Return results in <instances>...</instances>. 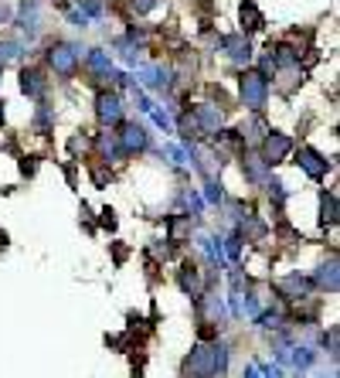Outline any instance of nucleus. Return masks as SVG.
<instances>
[{
  "label": "nucleus",
  "mask_w": 340,
  "mask_h": 378,
  "mask_svg": "<svg viewBox=\"0 0 340 378\" xmlns=\"http://www.w3.org/2000/svg\"><path fill=\"white\" fill-rule=\"evenodd\" d=\"M228 368V351L221 344H197L184 358V378H221Z\"/></svg>",
  "instance_id": "1"
},
{
  "label": "nucleus",
  "mask_w": 340,
  "mask_h": 378,
  "mask_svg": "<svg viewBox=\"0 0 340 378\" xmlns=\"http://www.w3.org/2000/svg\"><path fill=\"white\" fill-rule=\"evenodd\" d=\"M239 93H242L245 109L262 113V106H265V99H269V79H262L258 72H242V79H239Z\"/></svg>",
  "instance_id": "2"
},
{
  "label": "nucleus",
  "mask_w": 340,
  "mask_h": 378,
  "mask_svg": "<svg viewBox=\"0 0 340 378\" xmlns=\"http://www.w3.org/2000/svg\"><path fill=\"white\" fill-rule=\"evenodd\" d=\"M79 58H82V51H79L75 45H69V41H58V45H51V51H48V62H51V69H55L62 79H72V75H75Z\"/></svg>",
  "instance_id": "3"
},
{
  "label": "nucleus",
  "mask_w": 340,
  "mask_h": 378,
  "mask_svg": "<svg viewBox=\"0 0 340 378\" xmlns=\"http://www.w3.org/2000/svg\"><path fill=\"white\" fill-rule=\"evenodd\" d=\"M289 150H293V140L286 137V133H269L265 140H262V161L272 167V164H282L286 157H289Z\"/></svg>",
  "instance_id": "4"
},
{
  "label": "nucleus",
  "mask_w": 340,
  "mask_h": 378,
  "mask_svg": "<svg viewBox=\"0 0 340 378\" xmlns=\"http://www.w3.org/2000/svg\"><path fill=\"white\" fill-rule=\"evenodd\" d=\"M147 147H150V133H147V126H140V123H126L123 133H119V150H123V154H140V150H147Z\"/></svg>",
  "instance_id": "5"
},
{
  "label": "nucleus",
  "mask_w": 340,
  "mask_h": 378,
  "mask_svg": "<svg viewBox=\"0 0 340 378\" xmlns=\"http://www.w3.org/2000/svg\"><path fill=\"white\" fill-rule=\"evenodd\" d=\"M95 113H99V119H102L106 126L123 123V102H119V95L116 93H99V99H95Z\"/></svg>",
  "instance_id": "6"
},
{
  "label": "nucleus",
  "mask_w": 340,
  "mask_h": 378,
  "mask_svg": "<svg viewBox=\"0 0 340 378\" xmlns=\"http://www.w3.org/2000/svg\"><path fill=\"white\" fill-rule=\"evenodd\" d=\"M296 164L313 178V181H320V178H327V171H330V161H324L313 147H303L300 154H296Z\"/></svg>",
  "instance_id": "7"
},
{
  "label": "nucleus",
  "mask_w": 340,
  "mask_h": 378,
  "mask_svg": "<svg viewBox=\"0 0 340 378\" xmlns=\"http://www.w3.org/2000/svg\"><path fill=\"white\" fill-rule=\"evenodd\" d=\"M218 41H221V48L228 51L232 62H239V65H249V62H252V45H249V38H242V34H225V38H218Z\"/></svg>",
  "instance_id": "8"
},
{
  "label": "nucleus",
  "mask_w": 340,
  "mask_h": 378,
  "mask_svg": "<svg viewBox=\"0 0 340 378\" xmlns=\"http://www.w3.org/2000/svg\"><path fill=\"white\" fill-rule=\"evenodd\" d=\"M194 123H197L201 133L218 137V126H221V113H218V106H208V102L194 106Z\"/></svg>",
  "instance_id": "9"
},
{
  "label": "nucleus",
  "mask_w": 340,
  "mask_h": 378,
  "mask_svg": "<svg viewBox=\"0 0 340 378\" xmlns=\"http://www.w3.org/2000/svg\"><path fill=\"white\" fill-rule=\"evenodd\" d=\"M310 280H303L300 273H293V276H286V280H279L276 283V293L279 296H286V300H303L306 293H310Z\"/></svg>",
  "instance_id": "10"
},
{
  "label": "nucleus",
  "mask_w": 340,
  "mask_h": 378,
  "mask_svg": "<svg viewBox=\"0 0 340 378\" xmlns=\"http://www.w3.org/2000/svg\"><path fill=\"white\" fill-rule=\"evenodd\" d=\"M170 75H173V72H170L167 65H147V69H140V79H143L147 89H167Z\"/></svg>",
  "instance_id": "11"
},
{
  "label": "nucleus",
  "mask_w": 340,
  "mask_h": 378,
  "mask_svg": "<svg viewBox=\"0 0 340 378\" xmlns=\"http://www.w3.org/2000/svg\"><path fill=\"white\" fill-rule=\"evenodd\" d=\"M242 171L252 185H269V164L262 157H242Z\"/></svg>",
  "instance_id": "12"
},
{
  "label": "nucleus",
  "mask_w": 340,
  "mask_h": 378,
  "mask_svg": "<svg viewBox=\"0 0 340 378\" xmlns=\"http://www.w3.org/2000/svg\"><path fill=\"white\" fill-rule=\"evenodd\" d=\"M21 93L31 95V99H45V79H41V72L24 69L21 72Z\"/></svg>",
  "instance_id": "13"
},
{
  "label": "nucleus",
  "mask_w": 340,
  "mask_h": 378,
  "mask_svg": "<svg viewBox=\"0 0 340 378\" xmlns=\"http://www.w3.org/2000/svg\"><path fill=\"white\" fill-rule=\"evenodd\" d=\"M38 10H41L38 0H27V3H21V10H17V24H21L27 34L38 31Z\"/></svg>",
  "instance_id": "14"
},
{
  "label": "nucleus",
  "mask_w": 340,
  "mask_h": 378,
  "mask_svg": "<svg viewBox=\"0 0 340 378\" xmlns=\"http://www.w3.org/2000/svg\"><path fill=\"white\" fill-rule=\"evenodd\" d=\"M177 283H180V290L187 293V296H201V276H197V270L191 266V263H184V270H180V276H177Z\"/></svg>",
  "instance_id": "15"
},
{
  "label": "nucleus",
  "mask_w": 340,
  "mask_h": 378,
  "mask_svg": "<svg viewBox=\"0 0 340 378\" xmlns=\"http://www.w3.org/2000/svg\"><path fill=\"white\" fill-rule=\"evenodd\" d=\"M239 17H242V31H258V27L265 24V21H262V14H258V7H255V0H242Z\"/></svg>",
  "instance_id": "16"
},
{
  "label": "nucleus",
  "mask_w": 340,
  "mask_h": 378,
  "mask_svg": "<svg viewBox=\"0 0 340 378\" xmlns=\"http://www.w3.org/2000/svg\"><path fill=\"white\" fill-rule=\"evenodd\" d=\"M85 65L99 75V79H109V72H112V65H109V55L102 51V48H92L88 55H85Z\"/></svg>",
  "instance_id": "17"
},
{
  "label": "nucleus",
  "mask_w": 340,
  "mask_h": 378,
  "mask_svg": "<svg viewBox=\"0 0 340 378\" xmlns=\"http://www.w3.org/2000/svg\"><path fill=\"white\" fill-rule=\"evenodd\" d=\"M239 235H245V242H258V239H265L269 235V225L265 222H258L255 215H245L242 218V232Z\"/></svg>",
  "instance_id": "18"
},
{
  "label": "nucleus",
  "mask_w": 340,
  "mask_h": 378,
  "mask_svg": "<svg viewBox=\"0 0 340 378\" xmlns=\"http://www.w3.org/2000/svg\"><path fill=\"white\" fill-rule=\"evenodd\" d=\"M320 225L324 228H334L337 225V198L334 194H320Z\"/></svg>",
  "instance_id": "19"
},
{
  "label": "nucleus",
  "mask_w": 340,
  "mask_h": 378,
  "mask_svg": "<svg viewBox=\"0 0 340 378\" xmlns=\"http://www.w3.org/2000/svg\"><path fill=\"white\" fill-rule=\"evenodd\" d=\"M317 283L324 286V290H330V293H337V286H340V280H337V259H330V263H324V266H320Z\"/></svg>",
  "instance_id": "20"
},
{
  "label": "nucleus",
  "mask_w": 340,
  "mask_h": 378,
  "mask_svg": "<svg viewBox=\"0 0 340 378\" xmlns=\"http://www.w3.org/2000/svg\"><path fill=\"white\" fill-rule=\"evenodd\" d=\"M95 147H99V154H102V157H106V161H116V157H119V154H123V150H119V147H116V140H112V137H109V133H102V137H99V140H95Z\"/></svg>",
  "instance_id": "21"
},
{
  "label": "nucleus",
  "mask_w": 340,
  "mask_h": 378,
  "mask_svg": "<svg viewBox=\"0 0 340 378\" xmlns=\"http://www.w3.org/2000/svg\"><path fill=\"white\" fill-rule=\"evenodd\" d=\"M21 48H24L21 41H0V65H3V62H14V58L21 55Z\"/></svg>",
  "instance_id": "22"
},
{
  "label": "nucleus",
  "mask_w": 340,
  "mask_h": 378,
  "mask_svg": "<svg viewBox=\"0 0 340 378\" xmlns=\"http://www.w3.org/2000/svg\"><path fill=\"white\" fill-rule=\"evenodd\" d=\"M119 55H123L126 65H136V62H140V48H136V45H126V41H123V45H119Z\"/></svg>",
  "instance_id": "23"
},
{
  "label": "nucleus",
  "mask_w": 340,
  "mask_h": 378,
  "mask_svg": "<svg viewBox=\"0 0 340 378\" xmlns=\"http://www.w3.org/2000/svg\"><path fill=\"white\" fill-rule=\"evenodd\" d=\"M313 358H317V355H313V351H306V348H296V355H293V362H296L300 368H306V365H313Z\"/></svg>",
  "instance_id": "24"
},
{
  "label": "nucleus",
  "mask_w": 340,
  "mask_h": 378,
  "mask_svg": "<svg viewBox=\"0 0 340 378\" xmlns=\"http://www.w3.org/2000/svg\"><path fill=\"white\" fill-rule=\"evenodd\" d=\"M204 198H208L211 204H218V201L225 198V194H221V185H215V181H208V185H204Z\"/></svg>",
  "instance_id": "25"
},
{
  "label": "nucleus",
  "mask_w": 340,
  "mask_h": 378,
  "mask_svg": "<svg viewBox=\"0 0 340 378\" xmlns=\"http://www.w3.org/2000/svg\"><path fill=\"white\" fill-rule=\"evenodd\" d=\"M150 116H154V123L167 133V130H170V116H167V113H164V109H150Z\"/></svg>",
  "instance_id": "26"
},
{
  "label": "nucleus",
  "mask_w": 340,
  "mask_h": 378,
  "mask_svg": "<svg viewBox=\"0 0 340 378\" xmlns=\"http://www.w3.org/2000/svg\"><path fill=\"white\" fill-rule=\"evenodd\" d=\"M269 194H272V201H276V204H282V201H286V185H282V181H272V185H269Z\"/></svg>",
  "instance_id": "27"
},
{
  "label": "nucleus",
  "mask_w": 340,
  "mask_h": 378,
  "mask_svg": "<svg viewBox=\"0 0 340 378\" xmlns=\"http://www.w3.org/2000/svg\"><path fill=\"white\" fill-rule=\"evenodd\" d=\"M130 7H133L136 14H150V10L157 7V0H130Z\"/></svg>",
  "instance_id": "28"
},
{
  "label": "nucleus",
  "mask_w": 340,
  "mask_h": 378,
  "mask_svg": "<svg viewBox=\"0 0 340 378\" xmlns=\"http://www.w3.org/2000/svg\"><path fill=\"white\" fill-rule=\"evenodd\" d=\"M82 10H85V17H99L102 14V3L99 0H82Z\"/></svg>",
  "instance_id": "29"
},
{
  "label": "nucleus",
  "mask_w": 340,
  "mask_h": 378,
  "mask_svg": "<svg viewBox=\"0 0 340 378\" xmlns=\"http://www.w3.org/2000/svg\"><path fill=\"white\" fill-rule=\"evenodd\" d=\"M99 222H102V228L112 232V228H116V211H112V208H102V218H99Z\"/></svg>",
  "instance_id": "30"
},
{
  "label": "nucleus",
  "mask_w": 340,
  "mask_h": 378,
  "mask_svg": "<svg viewBox=\"0 0 340 378\" xmlns=\"http://www.w3.org/2000/svg\"><path fill=\"white\" fill-rule=\"evenodd\" d=\"M239 252H242V235L235 232V235L228 239V256H232V259H239Z\"/></svg>",
  "instance_id": "31"
},
{
  "label": "nucleus",
  "mask_w": 340,
  "mask_h": 378,
  "mask_svg": "<svg viewBox=\"0 0 340 378\" xmlns=\"http://www.w3.org/2000/svg\"><path fill=\"white\" fill-rule=\"evenodd\" d=\"M167 157L173 164H184V161H187V150H184V147H167Z\"/></svg>",
  "instance_id": "32"
},
{
  "label": "nucleus",
  "mask_w": 340,
  "mask_h": 378,
  "mask_svg": "<svg viewBox=\"0 0 340 378\" xmlns=\"http://www.w3.org/2000/svg\"><path fill=\"white\" fill-rule=\"evenodd\" d=\"M69 21H72L75 27H88V17H85V14H79V10H72V14H69Z\"/></svg>",
  "instance_id": "33"
},
{
  "label": "nucleus",
  "mask_w": 340,
  "mask_h": 378,
  "mask_svg": "<svg viewBox=\"0 0 340 378\" xmlns=\"http://www.w3.org/2000/svg\"><path fill=\"white\" fill-rule=\"evenodd\" d=\"M48 119H51V116H48V109H38V119H34V126H38V130H48Z\"/></svg>",
  "instance_id": "34"
},
{
  "label": "nucleus",
  "mask_w": 340,
  "mask_h": 378,
  "mask_svg": "<svg viewBox=\"0 0 340 378\" xmlns=\"http://www.w3.org/2000/svg\"><path fill=\"white\" fill-rule=\"evenodd\" d=\"M109 178H112V174H109V171H92V181H95V185H99V188H102V185H106V181H109Z\"/></svg>",
  "instance_id": "35"
},
{
  "label": "nucleus",
  "mask_w": 340,
  "mask_h": 378,
  "mask_svg": "<svg viewBox=\"0 0 340 378\" xmlns=\"http://www.w3.org/2000/svg\"><path fill=\"white\" fill-rule=\"evenodd\" d=\"M3 21H10V7H0V24Z\"/></svg>",
  "instance_id": "36"
},
{
  "label": "nucleus",
  "mask_w": 340,
  "mask_h": 378,
  "mask_svg": "<svg viewBox=\"0 0 340 378\" xmlns=\"http://www.w3.org/2000/svg\"><path fill=\"white\" fill-rule=\"evenodd\" d=\"M3 242H7V235H3V232H0V246H3Z\"/></svg>",
  "instance_id": "37"
},
{
  "label": "nucleus",
  "mask_w": 340,
  "mask_h": 378,
  "mask_svg": "<svg viewBox=\"0 0 340 378\" xmlns=\"http://www.w3.org/2000/svg\"><path fill=\"white\" fill-rule=\"evenodd\" d=\"M245 378H258V375H255V372H249V375H245Z\"/></svg>",
  "instance_id": "38"
}]
</instances>
